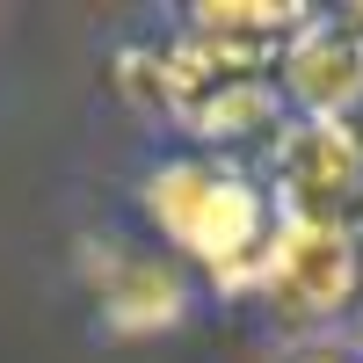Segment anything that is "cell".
Masks as SVG:
<instances>
[{"instance_id": "1", "label": "cell", "mask_w": 363, "mask_h": 363, "mask_svg": "<svg viewBox=\"0 0 363 363\" xmlns=\"http://www.w3.org/2000/svg\"><path fill=\"white\" fill-rule=\"evenodd\" d=\"M138 203L167 247L211 277L218 298H255L262 255L277 240V196H269L262 174L233 167L218 153H174L145 174Z\"/></svg>"}, {"instance_id": "7", "label": "cell", "mask_w": 363, "mask_h": 363, "mask_svg": "<svg viewBox=\"0 0 363 363\" xmlns=\"http://www.w3.org/2000/svg\"><path fill=\"white\" fill-rule=\"evenodd\" d=\"M291 124V109L277 95V80L269 73H247V80H211L203 95L189 102V116H182V131H189L203 153H240V145H262L269 153V138H277Z\"/></svg>"}, {"instance_id": "8", "label": "cell", "mask_w": 363, "mask_h": 363, "mask_svg": "<svg viewBox=\"0 0 363 363\" xmlns=\"http://www.w3.org/2000/svg\"><path fill=\"white\" fill-rule=\"evenodd\" d=\"M211 80H218V73L196 58L189 37H182V44H124V51H116V66H109V87H116L138 116H160V124H182L189 102L203 95Z\"/></svg>"}, {"instance_id": "3", "label": "cell", "mask_w": 363, "mask_h": 363, "mask_svg": "<svg viewBox=\"0 0 363 363\" xmlns=\"http://www.w3.org/2000/svg\"><path fill=\"white\" fill-rule=\"evenodd\" d=\"M262 167H269L277 218L356 225V211H363V131L356 124H313V116H291V124L269 138Z\"/></svg>"}, {"instance_id": "9", "label": "cell", "mask_w": 363, "mask_h": 363, "mask_svg": "<svg viewBox=\"0 0 363 363\" xmlns=\"http://www.w3.org/2000/svg\"><path fill=\"white\" fill-rule=\"evenodd\" d=\"M284 363H363L356 349H327V342H313V349H291Z\"/></svg>"}, {"instance_id": "4", "label": "cell", "mask_w": 363, "mask_h": 363, "mask_svg": "<svg viewBox=\"0 0 363 363\" xmlns=\"http://www.w3.org/2000/svg\"><path fill=\"white\" fill-rule=\"evenodd\" d=\"M80 284L95 291L102 327L116 342H145V335H174L189 320V269L167 255H138L131 240L116 233H87L73 247Z\"/></svg>"}, {"instance_id": "5", "label": "cell", "mask_w": 363, "mask_h": 363, "mask_svg": "<svg viewBox=\"0 0 363 363\" xmlns=\"http://www.w3.org/2000/svg\"><path fill=\"white\" fill-rule=\"evenodd\" d=\"M277 95L291 116L349 124L363 109V29H349L342 15H320L306 37H291V51L277 58Z\"/></svg>"}, {"instance_id": "10", "label": "cell", "mask_w": 363, "mask_h": 363, "mask_svg": "<svg viewBox=\"0 0 363 363\" xmlns=\"http://www.w3.org/2000/svg\"><path fill=\"white\" fill-rule=\"evenodd\" d=\"M342 22H349V29H363V8H342Z\"/></svg>"}, {"instance_id": "6", "label": "cell", "mask_w": 363, "mask_h": 363, "mask_svg": "<svg viewBox=\"0 0 363 363\" xmlns=\"http://www.w3.org/2000/svg\"><path fill=\"white\" fill-rule=\"evenodd\" d=\"M313 22H320L313 8H277V0H203V8H189L182 37L196 44V58L218 80H247L262 66H277L291 37H306Z\"/></svg>"}, {"instance_id": "2", "label": "cell", "mask_w": 363, "mask_h": 363, "mask_svg": "<svg viewBox=\"0 0 363 363\" xmlns=\"http://www.w3.org/2000/svg\"><path fill=\"white\" fill-rule=\"evenodd\" d=\"M255 298L269 306V320L306 335L327 327L335 313H349L363 298V240L356 225H327V218H277V240L262 255Z\"/></svg>"}]
</instances>
